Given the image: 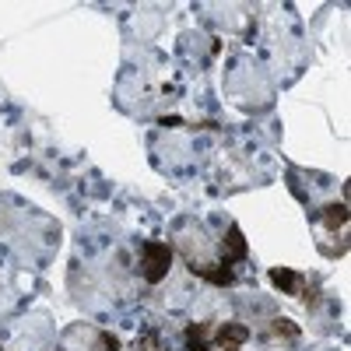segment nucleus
I'll use <instances>...</instances> for the list:
<instances>
[{
  "instance_id": "obj_1",
  "label": "nucleus",
  "mask_w": 351,
  "mask_h": 351,
  "mask_svg": "<svg viewBox=\"0 0 351 351\" xmlns=\"http://www.w3.org/2000/svg\"><path fill=\"white\" fill-rule=\"evenodd\" d=\"M141 253H144V260H141V274L148 278V281H158V278L165 274V267H169V260H172V250H169L165 243H148Z\"/></svg>"
}]
</instances>
